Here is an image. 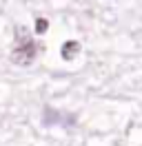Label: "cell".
<instances>
[{
    "label": "cell",
    "mask_w": 142,
    "mask_h": 146,
    "mask_svg": "<svg viewBox=\"0 0 142 146\" xmlns=\"http://www.w3.org/2000/svg\"><path fill=\"white\" fill-rule=\"evenodd\" d=\"M36 55H38V44L25 33V29H20V38L16 40V46L11 51V62L20 66H29L36 60Z\"/></svg>",
    "instance_id": "cell-1"
},
{
    "label": "cell",
    "mask_w": 142,
    "mask_h": 146,
    "mask_svg": "<svg viewBox=\"0 0 142 146\" xmlns=\"http://www.w3.org/2000/svg\"><path fill=\"white\" fill-rule=\"evenodd\" d=\"M80 53V42L78 40H67L64 44H62V51H60V55H62V60H73L76 55Z\"/></svg>",
    "instance_id": "cell-2"
},
{
    "label": "cell",
    "mask_w": 142,
    "mask_h": 146,
    "mask_svg": "<svg viewBox=\"0 0 142 146\" xmlns=\"http://www.w3.org/2000/svg\"><path fill=\"white\" fill-rule=\"evenodd\" d=\"M47 27H49L47 18H38V20H36V33H44V31H47Z\"/></svg>",
    "instance_id": "cell-3"
}]
</instances>
